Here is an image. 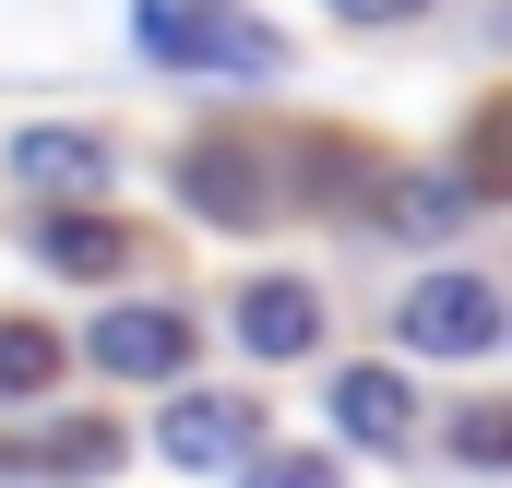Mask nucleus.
<instances>
[{
    "mask_svg": "<svg viewBox=\"0 0 512 488\" xmlns=\"http://www.w3.org/2000/svg\"><path fill=\"white\" fill-rule=\"evenodd\" d=\"M12 179L24 191H96L108 143H84V131H12Z\"/></svg>",
    "mask_w": 512,
    "mask_h": 488,
    "instance_id": "6e6552de",
    "label": "nucleus"
},
{
    "mask_svg": "<svg viewBox=\"0 0 512 488\" xmlns=\"http://www.w3.org/2000/svg\"><path fill=\"white\" fill-rule=\"evenodd\" d=\"M131 36H143V60H167V72H286V36L251 24L239 0H131Z\"/></svg>",
    "mask_w": 512,
    "mask_h": 488,
    "instance_id": "f257e3e1",
    "label": "nucleus"
},
{
    "mask_svg": "<svg viewBox=\"0 0 512 488\" xmlns=\"http://www.w3.org/2000/svg\"><path fill=\"white\" fill-rule=\"evenodd\" d=\"M36 262L72 274V286H96V274L131 262V227H120V215H36Z\"/></svg>",
    "mask_w": 512,
    "mask_h": 488,
    "instance_id": "0eeeda50",
    "label": "nucleus"
},
{
    "mask_svg": "<svg viewBox=\"0 0 512 488\" xmlns=\"http://www.w3.org/2000/svg\"><path fill=\"white\" fill-rule=\"evenodd\" d=\"M465 179H477V203H512V96L477 108V131H465Z\"/></svg>",
    "mask_w": 512,
    "mask_h": 488,
    "instance_id": "9b49d317",
    "label": "nucleus"
},
{
    "mask_svg": "<svg viewBox=\"0 0 512 488\" xmlns=\"http://www.w3.org/2000/svg\"><path fill=\"white\" fill-rule=\"evenodd\" d=\"M179 191H191L215 227H262V167H251V155H227V143H203V155L179 167Z\"/></svg>",
    "mask_w": 512,
    "mask_h": 488,
    "instance_id": "1a4fd4ad",
    "label": "nucleus"
},
{
    "mask_svg": "<svg viewBox=\"0 0 512 488\" xmlns=\"http://www.w3.org/2000/svg\"><path fill=\"white\" fill-rule=\"evenodd\" d=\"M239 488H334V465H322V453H274V465H239Z\"/></svg>",
    "mask_w": 512,
    "mask_h": 488,
    "instance_id": "4468645a",
    "label": "nucleus"
},
{
    "mask_svg": "<svg viewBox=\"0 0 512 488\" xmlns=\"http://www.w3.org/2000/svg\"><path fill=\"white\" fill-rule=\"evenodd\" d=\"M108 453H120V429H60V441H48V465H60V477H96Z\"/></svg>",
    "mask_w": 512,
    "mask_h": 488,
    "instance_id": "2eb2a0df",
    "label": "nucleus"
},
{
    "mask_svg": "<svg viewBox=\"0 0 512 488\" xmlns=\"http://www.w3.org/2000/svg\"><path fill=\"white\" fill-rule=\"evenodd\" d=\"M334 429H346V441H358V453H405V441H417V405H405V381H393V369H334Z\"/></svg>",
    "mask_w": 512,
    "mask_h": 488,
    "instance_id": "39448f33",
    "label": "nucleus"
},
{
    "mask_svg": "<svg viewBox=\"0 0 512 488\" xmlns=\"http://www.w3.org/2000/svg\"><path fill=\"white\" fill-rule=\"evenodd\" d=\"M393 334H405L417 358H489V346L512 334V310L477 286V274H429V286L393 310Z\"/></svg>",
    "mask_w": 512,
    "mask_h": 488,
    "instance_id": "f03ea898",
    "label": "nucleus"
},
{
    "mask_svg": "<svg viewBox=\"0 0 512 488\" xmlns=\"http://www.w3.org/2000/svg\"><path fill=\"white\" fill-rule=\"evenodd\" d=\"M453 453L465 465H512V405H465L453 417Z\"/></svg>",
    "mask_w": 512,
    "mask_h": 488,
    "instance_id": "ddd939ff",
    "label": "nucleus"
},
{
    "mask_svg": "<svg viewBox=\"0 0 512 488\" xmlns=\"http://www.w3.org/2000/svg\"><path fill=\"white\" fill-rule=\"evenodd\" d=\"M155 453L191 465V477H239V465L262 453V405H239V393H191V405L155 417Z\"/></svg>",
    "mask_w": 512,
    "mask_h": 488,
    "instance_id": "7ed1b4c3",
    "label": "nucleus"
},
{
    "mask_svg": "<svg viewBox=\"0 0 512 488\" xmlns=\"http://www.w3.org/2000/svg\"><path fill=\"white\" fill-rule=\"evenodd\" d=\"M179 358H191V322L179 310H108L96 322V369L108 381H179Z\"/></svg>",
    "mask_w": 512,
    "mask_h": 488,
    "instance_id": "20e7f679",
    "label": "nucleus"
},
{
    "mask_svg": "<svg viewBox=\"0 0 512 488\" xmlns=\"http://www.w3.org/2000/svg\"><path fill=\"white\" fill-rule=\"evenodd\" d=\"M36 393H60V334L0 322V405H36Z\"/></svg>",
    "mask_w": 512,
    "mask_h": 488,
    "instance_id": "9d476101",
    "label": "nucleus"
},
{
    "mask_svg": "<svg viewBox=\"0 0 512 488\" xmlns=\"http://www.w3.org/2000/svg\"><path fill=\"white\" fill-rule=\"evenodd\" d=\"M322 12H334V24H417L429 0H322Z\"/></svg>",
    "mask_w": 512,
    "mask_h": 488,
    "instance_id": "dca6fc26",
    "label": "nucleus"
},
{
    "mask_svg": "<svg viewBox=\"0 0 512 488\" xmlns=\"http://www.w3.org/2000/svg\"><path fill=\"white\" fill-rule=\"evenodd\" d=\"M465 203H477V179H405V191H393V227H405V239H453Z\"/></svg>",
    "mask_w": 512,
    "mask_h": 488,
    "instance_id": "f8f14e48",
    "label": "nucleus"
},
{
    "mask_svg": "<svg viewBox=\"0 0 512 488\" xmlns=\"http://www.w3.org/2000/svg\"><path fill=\"white\" fill-rule=\"evenodd\" d=\"M239 346H251V358H310V346H322V298H310L298 274H262L251 298H239Z\"/></svg>",
    "mask_w": 512,
    "mask_h": 488,
    "instance_id": "423d86ee",
    "label": "nucleus"
}]
</instances>
